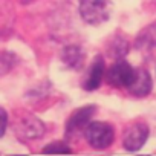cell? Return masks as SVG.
I'll use <instances>...</instances> for the list:
<instances>
[{"mask_svg": "<svg viewBox=\"0 0 156 156\" xmlns=\"http://www.w3.org/2000/svg\"><path fill=\"white\" fill-rule=\"evenodd\" d=\"M81 19L89 25H101L110 17L109 0H80Z\"/></svg>", "mask_w": 156, "mask_h": 156, "instance_id": "6da1fadb", "label": "cell"}, {"mask_svg": "<svg viewBox=\"0 0 156 156\" xmlns=\"http://www.w3.org/2000/svg\"><path fill=\"white\" fill-rule=\"evenodd\" d=\"M84 136H86L87 142L90 144V147H94L97 150H104L113 142L115 132L110 124L95 121L87 126V129L84 130Z\"/></svg>", "mask_w": 156, "mask_h": 156, "instance_id": "7a4b0ae2", "label": "cell"}, {"mask_svg": "<svg viewBox=\"0 0 156 156\" xmlns=\"http://www.w3.org/2000/svg\"><path fill=\"white\" fill-rule=\"evenodd\" d=\"M135 73L136 69H133L129 63L118 61L107 70L106 78H107V83L115 87H129L135 78Z\"/></svg>", "mask_w": 156, "mask_h": 156, "instance_id": "3957f363", "label": "cell"}, {"mask_svg": "<svg viewBox=\"0 0 156 156\" xmlns=\"http://www.w3.org/2000/svg\"><path fill=\"white\" fill-rule=\"evenodd\" d=\"M148 138V127L142 122H136L130 126L124 133V148L129 151H138Z\"/></svg>", "mask_w": 156, "mask_h": 156, "instance_id": "277c9868", "label": "cell"}, {"mask_svg": "<svg viewBox=\"0 0 156 156\" xmlns=\"http://www.w3.org/2000/svg\"><path fill=\"white\" fill-rule=\"evenodd\" d=\"M94 113H95V107L94 106H86V107L78 109L70 116V119L67 121V126H66L67 136H73L76 133L86 130L87 126L90 124V119H92Z\"/></svg>", "mask_w": 156, "mask_h": 156, "instance_id": "5b68a950", "label": "cell"}, {"mask_svg": "<svg viewBox=\"0 0 156 156\" xmlns=\"http://www.w3.org/2000/svg\"><path fill=\"white\" fill-rule=\"evenodd\" d=\"M127 89L133 97L148 95L150 90H151V76H150V73L144 69H136L135 78H133V81L130 83V86Z\"/></svg>", "mask_w": 156, "mask_h": 156, "instance_id": "8992f818", "label": "cell"}, {"mask_svg": "<svg viewBox=\"0 0 156 156\" xmlns=\"http://www.w3.org/2000/svg\"><path fill=\"white\" fill-rule=\"evenodd\" d=\"M103 76H104V60L101 57H97L95 61L89 67V72H87V76L84 78L83 87L86 90H95V89H98L100 84H101Z\"/></svg>", "mask_w": 156, "mask_h": 156, "instance_id": "52a82bcc", "label": "cell"}, {"mask_svg": "<svg viewBox=\"0 0 156 156\" xmlns=\"http://www.w3.org/2000/svg\"><path fill=\"white\" fill-rule=\"evenodd\" d=\"M63 61L72 67V69H80L81 64H83V52L78 46H67L63 49Z\"/></svg>", "mask_w": 156, "mask_h": 156, "instance_id": "ba28073f", "label": "cell"}, {"mask_svg": "<svg viewBox=\"0 0 156 156\" xmlns=\"http://www.w3.org/2000/svg\"><path fill=\"white\" fill-rule=\"evenodd\" d=\"M23 126H25V135L29 136V138H40L43 136V132H44V126L35 119V118H31V119H25L23 121Z\"/></svg>", "mask_w": 156, "mask_h": 156, "instance_id": "9c48e42d", "label": "cell"}, {"mask_svg": "<svg viewBox=\"0 0 156 156\" xmlns=\"http://www.w3.org/2000/svg\"><path fill=\"white\" fill-rule=\"evenodd\" d=\"M43 153H72V150L64 142H52L43 148Z\"/></svg>", "mask_w": 156, "mask_h": 156, "instance_id": "30bf717a", "label": "cell"}, {"mask_svg": "<svg viewBox=\"0 0 156 156\" xmlns=\"http://www.w3.org/2000/svg\"><path fill=\"white\" fill-rule=\"evenodd\" d=\"M6 121H8L6 112H5V109H2V132H0V136H3V135H5V130H6Z\"/></svg>", "mask_w": 156, "mask_h": 156, "instance_id": "8fae6325", "label": "cell"}]
</instances>
